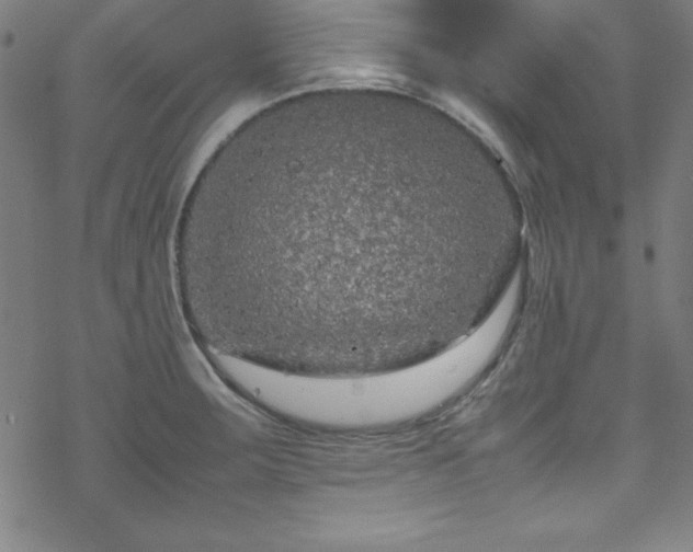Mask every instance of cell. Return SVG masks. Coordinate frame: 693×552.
Returning a JSON list of instances; mask_svg holds the SVG:
<instances>
[{"label":"cell","instance_id":"obj_1","mask_svg":"<svg viewBox=\"0 0 693 552\" xmlns=\"http://www.w3.org/2000/svg\"><path fill=\"white\" fill-rule=\"evenodd\" d=\"M257 138L224 164L183 271L204 345L277 370L344 377L450 349L509 281L435 160Z\"/></svg>","mask_w":693,"mask_h":552},{"label":"cell","instance_id":"obj_2","mask_svg":"<svg viewBox=\"0 0 693 552\" xmlns=\"http://www.w3.org/2000/svg\"><path fill=\"white\" fill-rule=\"evenodd\" d=\"M215 369L268 413L326 428L386 426L438 405L441 396L440 375L430 361L376 373L318 377L219 356Z\"/></svg>","mask_w":693,"mask_h":552}]
</instances>
